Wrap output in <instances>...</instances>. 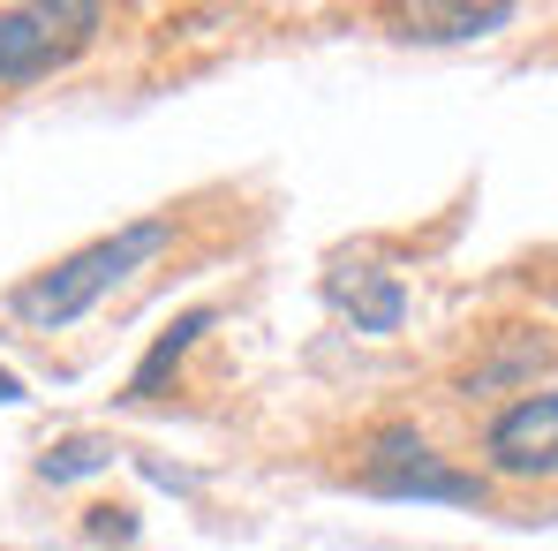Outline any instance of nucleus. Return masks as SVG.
I'll return each mask as SVG.
<instances>
[{
  "mask_svg": "<svg viewBox=\"0 0 558 551\" xmlns=\"http://www.w3.org/2000/svg\"><path fill=\"white\" fill-rule=\"evenodd\" d=\"M167 242H174V219H167V212H159V219H129V227L98 235V242H84V250L53 257L46 273H31L15 295H8V318L31 325V333H69L98 295H113L136 265H151Z\"/></svg>",
  "mask_w": 558,
  "mask_h": 551,
  "instance_id": "1",
  "label": "nucleus"
},
{
  "mask_svg": "<svg viewBox=\"0 0 558 551\" xmlns=\"http://www.w3.org/2000/svg\"><path fill=\"white\" fill-rule=\"evenodd\" d=\"M355 476L377 499H430V506H483L490 499V483L475 468H453L415 423H377L355 454Z\"/></svg>",
  "mask_w": 558,
  "mask_h": 551,
  "instance_id": "2",
  "label": "nucleus"
},
{
  "mask_svg": "<svg viewBox=\"0 0 558 551\" xmlns=\"http://www.w3.org/2000/svg\"><path fill=\"white\" fill-rule=\"evenodd\" d=\"M98 23H106L98 0H31V8H0V92H23V84L61 76V69L98 38Z\"/></svg>",
  "mask_w": 558,
  "mask_h": 551,
  "instance_id": "3",
  "label": "nucleus"
},
{
  "mask_svg": "<svg viewBox=\"0 0 558 551\" xmlns=\"http://www.w3.org/2000/svg\"><path fill=\"white\" fill-rule=\"evenodd\" d=\"M483 454L498 476H521V483H551L558 476V393H529L513 408H498L483 423Z\"/></svg>",
  "mask_w": 558,
  "mask_h": 551,
  "instance_id": "4",
  "label": "nucleus"
},
{
  "mask_svg": "<svg viewBox=\"0 0 558 551\" xmlns=\"http://www.w3.org/2000/svg\"><path fill=\"white\" fill-rule=\"evenodd\" d=\"M558 348L536 333V325H498V333H483V348H475V363L453 378V393L461 400H490V393H521V385H536V370L551 363Z\"/></svg>",
  "mask_w": 558,
  "mask_h": 551,
  "instance_id": "5",
  "label": "nucleus"
},
{
  "mask_svg": "<svg viewBox=\"0 0 558 551\" xmlns=\"http://www.w3.org/2000/svg\"><path fill=\"white\" fill-rule=\"evenodd\" d=\"M325 302L355 325V333H400L408 325V287L392 273H371V265H340L325 279Z\"/></svg>",
  "mask_w": 558,
  "mask_h": 551,
  "instance_id": "6",
  "label": "nucleus"
},
{
  "mask_svg": "<svg viewBox=\"0 0 558 551\" xmlns=\"http://www.w3.org/2000/svg\"><path fill=\"white\" fill-rule=\"evenodd\" d=\"M392 23H400V38H423V46H453V38H490V31H506L513 23V8L506 0H483V8H468V0H453V8H392Z\"/></svg>",
  "mask_w": 558,
  "mask_h": 551,
  "instance_id": "7",
  "label": "nucleus"
},
{
  "mask_svg": "<svg viewBox=\"0 0 558 551\" xmlns=\"http://www.w3.org/2000/svg\"><path fill=\"white\" fill-rule=\"evenodd\" d=\"M211 325H219V310H211V302L182 310V318H174V325L151 340V356L136 363V378H129V400H159V393H167V378L182 370V356L196 348V333H211Z\"/></svg>",
  "mask_w": 558,
  "mask_h": 551,
  "instance_id": "8",
  "label": "nucleus"
},
{
  "mask_svg": "<svg viewBox=\"0 0 558 551\" xmlns=\"http://www.w3.org/2000/svg\"><path fill=\"white\" fill-rule=\"evenodd\" d=\"M113 439H98V431H76V439H61V446H46L38 454V476L46 483H84V476H98V468H113Z\"/></svg>",
  "mask_w": 558,
  "mask_h": 551,
  "instance_id": "9",
  "label": "nucleus"
},
{
  "mask_svg": "<svg viewBox=\"0 0 558 551\" xmlns=\"http://www.w3.org/2000/svg\"><path fill=\"white\" fill-rule=\"evenodd\" d=\"M84 537L92 544H129L136 537V506H92L84 514Z\"/></svg>",
  "mask_w": 558,
  "mask_h": 551,
  "instance_id": "10",
  "label": "nucleus"
},
{
  "mask_svg": "<svg viewBox=\"0 0 558 551\" xmlns=\"http://www.w3.org/2000/svg\"><path fill=\"white\" fill-rule=\"evenodd\" d=\"M8 400H23V378H15V370H0V408H8Z\"/></svg>",
  "mask_w": 558,
  "mask_h": 551,
  "instance_id": "11",
  "label": "nucleus"
},
{
  "mask_svg": "<svg viewBox=\"0 0 558 551\" xmlns=\"http://www.w3.org/2000/svg\"><path fill=\"white\" fill-rule=\"evenodd\" d=\"M544 287H551V302H558V279H544Z\"/></svg>",
  "mask_w": 558,
  "mask_h": 551,
  "instance_id": "12",
  "label": "nucleus"
}]
</instances>
